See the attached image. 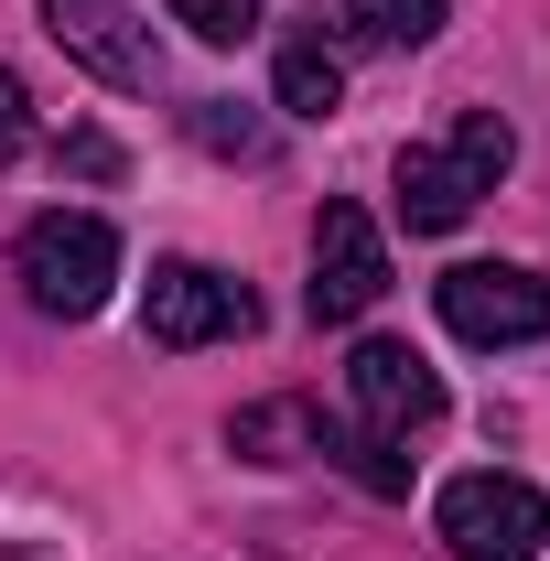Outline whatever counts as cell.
Masks as SVG:
<instances>
[{
    "instance_id": "obj_1",
    "label": "cell",
    "mask_w": 550,
    "mask_h": 561,
    "mask_svg": "<svg viewBox=\"0 0 550 561\" xmlns=\"http://www.w3.org/2000/svg\"><path fill=\"white\" fill-rule=\"evenodd\" d=\"M11 271H22V291L44 302V313H66V324H87L98 302H108V280H119V227L108 216H33L22 238H11Z\"/></svg>"
},
{
    "instance_id": "obj_2",
    "label": "cell",
    "mask_w": 550,
    "mask_h": 561,
    "mask_svg": "<svg viewBox=\"0 0 550 561\" xmlns=\"http://www.w3.org/2000/svg\"><path fill=\"white\" fill-rule=\"evenodd\" d=\"M432 529L454 561H540L550 540V496L529 476H454L432 496Z\"/></svg>"
},
{
    "instance_id": "obj_3",
    "label": "cell",
    "mask_w": 550,
    "mask_h": 561,
    "mask_svg": "<svg viewBox=\"0 0 550 561\" xmlns=\"http://www.w3.org/2000/svg\"><path fill=\"white\" fill-rule=\"evenodd\" d=\"M432 302L465 346H540L550 335V280L518 271V260H465V271L432 280Z\"/></svg>"
},
{
    "instance_id": "obj_4",
    "label": "cell",
    "mask_w": 550,
    "mask_h": 561,
    "mask_svg": "<svg viewBox=\"0 0 550 561\" xmlns=\"http://www.w3.org/2000/svg\"><path fill=\"white\" fill-rule=\"evenodd\" d=\"M44 33L66 44V66H87L98 87H162V33L140 22V0H44Z\"/></svg>"
},
{
    "instance_id": "obj_5",
    "label": "cell",
    "mask_w": 550,
    "mask_h": 561,
    "mask_svg": "<svg viewBox=\"0 0 550 561\" xmlns=\"http://www.w3.org/2000/svg\"><path fill=\"white\" fill-rule=\"evenodd\" d=\"M378 291H389V238H378V216H367V206H324V216H313V280H302L313 324L378 313Z\"/></svg>"
},
{
    "instance_id": "obj_6",
    "label": "cell",
    "mask_w": 550,
    "mask_h": 561,
    "mask_svg": "<svg viewBox=\"0 0 550 561\" xmlns=\"http://www.w3.org/2000/svg\"><path fill=\"white\" fill-rule=\"evenodd\" d=\"M260 324V302H249V280L206 271V260H162L151 271V302H140V335L151 346H216V335H249Z\"/></svg>"
},
{
    "instance_id": "obj_7",
    "label": "cell",
    "mask_w": 550,
    "mask_h": 561,
    "mask_svg": "<svg viewBox=\"0 0 550 561\" xmlns=\"http://www.w3.org/2000/svg\"><path fill=\"white\" fill-rule=\"evenodd\" d=\"M345 400H356V421H367L378 443H411L421 421H443V378H432L400 335H367L356 367H345Z\"/></svg>"
},
{
    "instance_id": "obj_8",
    "label": "cell",
    "mask_w": 550,
    "mask_h": 561,
    "mask_svg": "<svg viewBox=\"0 0 550 561\" xmlns=\"http://www.w3.org/2000/svg\"><path fill=\"white\" fill-rule=\"evenodd\" d=\"M389 184H400V216H411V238H454V227L475 216V195H485V184L454 162V151H443V140H411Z\"/></svg>"
},
{
    "instance_id": "obj_9",
    "label": "cell",
    "mask_w": 550,
    "mask_h": 561,
    "mask_svg": "<svg viewBox=\"0 0 550 561\" xmlns=\"http://www.w3.org/2000/svg\"><path fill=\"white\" fill-rule=\"evenodd\" d=\"M324 432H335V421L313 411V400H249V411L227 421V443H238L249 465H302V454H324Z\"/></svg>"
},
{
    "instance_id": "obj_10",
    "label": "cell",
    "mask_w": 550,
    "mask_h": 561,
    "mask_svg": "<svg viewBox=\"0 0 550 561\" xmlns=\"http://www.w3.org/2000/svg\"><path fill=\"white\" fill-rule=\"evenodd\" d=\"M271 98L291 108V119H335V98H345L335 44H324V33H291V44H280V66H271Z\"/></svg>"
},
{
    "instance_id": "obj_11",
    "label": "cell",
    "mask_w": 550,
    "mask_h": 561,
    "mask_svg": "<svg viewBox=\"0 0 550 561\" xmlns=\"http://www.w3.org/2000/svg\"><path fill=\"white\" fill-rule=\"evenodd\" d=\"M454 22V0H345V33L356 44H378V55H411Z\"/></svg>"
},
{
    "instance_id": "obj_12",
    "label": "cell",
    "mask_w": 550,
    "mask_h": 561,
    "mask_svg": "<svg viewBox=\"0 0 550 561\" xmlns=\"http://www.w3.org/2000/svg\"><path fill=\"white\" fill-rule=\"evenodd\" d=\"M184 130L206 140L216 162H271V151H280V130H271V119H249L238 98H195V108H184Z\"/></svg>"
},
{
    "instance_id": "obj_13",
    "label": "cell",
    "mask_w": 550,
    "mask_h": 561,
    "mask_svg": "<svg viewBox=\"0 0 550 561\" xmlns=\"http://www.w3.org/2000/svg\"><path fill=\"white\" fill-rule=\"evenodd\" d=\"M443 151H454V162L475 173L485 195H496V184H507V162H518V130H507L496 108H465V119H454V140H443Z\"/></svg>"
},
{
    "instance_id": "obj_14",
    "label": "cell",
    "mask_w": 550,
    "mask_h": 561,
    "mask_svg": "<svg viewBox=\"0 0 550 561\" xmlns=\"http://www.w3.org/2000/svg\"><path fill=\"white\" fill-rule=\"evenodd\" d=\"M162 11H173L195 44H238V33H260V11H271V0H162Z\"/></svg>"
},
{
    "instance_id": "obj_15",
    "label": "cell",
    "mask_w": 550,
    "mask_h": 561,
    "mask_svg": "<svg viewBox=\"0 0 550 561\" xmlns=\"http://www.w3.org/2000/svg\"><path fill=\"white\" fill-rule=\"evenodd\" d=\"M33 151V98H22V76L0 66V162H22Z\"/></svg>"
},
{
    "instance_id": "obj_16",
    "label": "cell",
    "mask_w": 550,
    "mask_h": 561,
    "mask_svg": "<svg viewBox=\"0 0 550 561\" xmlns=\"http://www.w3.org/2000/svg\"><path fill=\"white\" fill-rule=\"evenodd\" d=\"M66 162H76V173H119V151H108L98 130H76V140H66Z\"/></svg>"
}]
</instances>
